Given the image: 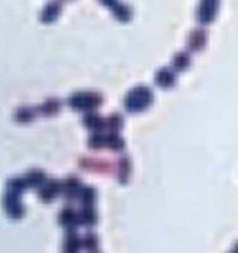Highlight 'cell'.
Here are the masks:
<instances>
[{
  "label": "cell",
  "mask_w": 238,
  "mask_h": 253,
  "mask_svg": "<svg viewBox=\"0 0 238 253\" xmlns=\"http://www.w3.org/2000/svg\"><path fill=\"white\" fill-rule=\"evenodd\" d=\"M103 103L101 93L97 92H76L71 93L67 99V105L80 113H95Z\"/></svg>",
  "instance_id": "obj_1"
},
{
  "label": "cell",
  "mask_w": 238,
  "mask_h": 253,
  "mask_svg": "<svg viewBox=\"0 0 238 253\" xmlns=\"http://www.w3.org/2000/svg\"><path fill=\"white\" fill-rule=\"evenodd\" d=\"M59 2L57 0H54V2H50V4H46L42 10V14H40V19H42V23H52L55 17H57V14H59Z\"/></svg>",
  "instance_id": "obj_16"
},
{
  "label": "cell",
  "mask_w": 238,
  "mask_h": 253,
  "mask_svg": "<svg viewBox=\"0 0 238 253\" xmlns=\"http://www.w3.org/2000/svg\"><path fill=\"white\" fill-rule=\"evenodd\" d=\"M57 223H59V227H63L65 230H73V229H76V227H80L78 209H74V207H71V206H65L61 211H59V215H57Z\"/></svg>",
  "instance_id": "obj_6"
},
{
  "label": "cell",
  "mask_w": 238,
  "mask_h": 253,
  "mask_svg": "<svg viewBox=\"0 0 238 253\" xmlns=\"http://www.w3.org/2000/svg\"><path fill=\"white\" fill-rule=\"evenodd\" d=\"M78 221H80V227L92 229L97 223L95 206H80V209H78Z\"/></svg>",
  "instance_id": "obj_9"
},
{
  "label": "cell",
  "mask_w": 238,
  "mask_h": 253,
  "mask_svg": "<svg viewBox=\"0 0 238 253\" xmlns=\"http://www.w3.org/2000/svg\"><path fill=\"white\" fill-rule=\"evenodd\" d=\"M2 207H4V213H6L12 221H19L23 215H25V207H23L21 204V196H19V194L6 192L4 198H2Z\"/></svg>",
  "instance_id": "obj_3"
},
{
  "label": "cell",
  "mask_w": 238,
  "mask_h": 253,
  "mask_svg": "<svg viewBox=\"0 0 238 253\" xmlns=\"http://www.w3.org/2000/svg\"><path fill=\"white\" fill-rule=\"evenodd\" d=\"M216 8H217V0H202V6L198 10V17L202 23H208L214 14H216Z\"/></svg>",
  "instance_id": "obj_13"
},
{
  "label": "cell",
  "mask_w": 238,
  "mask_h": 253,
  "mask_svg": "<svg viewBox=\"0 0 238 253\" xmlns=\"http://www.w3.org/2000/svg\"><path fill=\"white\" fill-rule=\"evenodd\" d=\"M82 250H84L86 253L99 252V238H97V234H95V232L88 230L86 234L82 236Z\"/></svg>",
  "instance_id": "obj_15"
},
{
  "label": "cell",
  "mask_w": 238,
  "mask_h": 253,
  "mask_svg": "<svg viewBox=\"0 0 238 253\" xmlns=\"http://www.w3.org/2000/svg\"><path fill=\"white\" fill-rule=\"evenodd\" d=\"M202 42H204V34H202V33H195V34L191 36V40H189L191 48H196V50L202 46Z\"/></svg>",
  "instance_id": "obj_25"
},
{
  "label": "cell",
  "mask_w": 238,
  "mask_h": 253,
  "mask_svg": "<svg viewBox=\"0 0 238 253\" xmlns=\"http://www.w3.org/2000/svg\"><path fill=\"white\" fill-rule=\"evenodd\" d=\"M95 253H101V252H95Z\"/></svg>",
  "instance_id": "obj_26"
},
{
  "label": "cell",
  "mask_w": 238,
  "mask_h": 253,
  "mask_svg": "<svg viewBox=\"0 0 238 253\" xmlns=\"http://www.w3.org/2000/svg\"><path fill=\"white\" fill-rule=\"evenodd\" d=\"M105 128H107L109 132H118L120 128H122V116L120 115H110L105 118Z\"/></svg>",
  "instance_id": "obj_23"
},
{
  "label": "cell",
  "mask_w": 238,
  "mask_h": 253,
  "mask_svg": "<svg viewBox=\"0 0 238 253\" xmlns=\"http://www.w3.org/2000/svg\"><path fill=\"white\" fill-rule=\"evenodd\" d=\"M105 147H107L109 151H114V152L122 151L124 141L118 135V132H107V134H105Z\"/></svg>",
  "instance_id": "obj_20"
},
{
  "label": "cell",
  "mask_w": 238,
  "mask_h": 253,
  "mask_svg": "<svg viewBox=\"0 0 238 253\" xmlns=\"http://www.w3.org/2000/svg\"><path fill=\"white\" fill-rule=\"evenodd\" d=\"M37 192H38V198L42 202L50 204L52 200H55L57 194H61V181H57V179H46V183L42 186H38Z\"/></svg>",
  "instance_id": "obj_5"
},
{
  "label": "cell",
  "mask_w": 238,
  "mask_h": 253,
  "mask_svg": "<svg viewBox=\"0 0 238 253\" xmlns=\"http://www.w3.org/2000/svg\"><path fill=\"white\" fill-rule=\"evenodd\" d=\"M154 82L160 86V88H172L175 78H173V72L170 69H160L154 76Z\"/></svg>",
  "instance_id": "obj_19"
},
{
  "label": "cell",
  "mask_w": 238,
  "mask_h": 253,
  "mask_svg": "<svg viewBox=\"0 0 238 253\" xmlns=\"http://www.w3.org/2000/svg\"><path fill=\"white\" fill-rule=\"evenodd\" d=\"M82 250V238L78 236L76 229L65 230L63 242H61V253H80Z\"/></svg>",
  "instance_id": "obj_7"
},
{
  "label": "cell",
  "mask_w": 238,
  "mask_h": 253,
  "mask_svg": "<svg viewBox=\"0 0 238 253\" xmlns=\"http://www.w3.org/2000/svg\"><path fill=\"white\" fill-rule=\"evenodd\" d=\"M80 190H82V183H80V179L76 175H69L61 181V194H63V198L67 202L78 200Z\"/></svg>",
  "instance_id": "obj_4"
},
{
  "label": "cell",
  "mask_w": 238,
  "mask_h": 253,
  "mask_svg": "<svg viewBox=\"0 0 238 253\" xmlns=\"http://www.w3.org/2000/svg\"><path fill=\"white\" fill-rule=\"evenodd\" d=\"M78 166L82 169L88 171H93V173H109L110 171V166L101 158H88V156H80L78 158Z\"/></svg>",
  "instance_id": "obj_8"
},
{
  "label": "cell",
  "mask_w": 238,
  "mask_h": 253,
  "mask_svg": "<svg viewBox=\"0 0 238 253\" xmlns=\"http://www.w3.org/2000/svg\"><path fill=\"white\" fill-rule=\"evenodd\" d=\"M152 101V92L145 86L133 88L126 97H124V109L128 113H141L145 111Z\"/></svg>",
  "instance_id": "obj_2"
},
{
  "label": "cell",
  "mask_w": 238,
  "mask_h": 253,
  "mask_svg": "<svg viewBox=\"0 0 238 253\" xmlns=\"http://www.w3.org/2000/svg\"><path fill=\"white\" fill-rule=\"evenodd\" d=\"M59 109H61V101L57 97H48L42 105L37 109V113L42 116H54L59 113Z\"/></svg>",
  "instance_id": "obj_12"
},
{
  "label": "cell",
  "mask_w": 238,
  "mask_h": 253,
  "mask_svg": "<svg viewBox=\"0 0 238 253\" xmlns=\"http://www.w3.org/2000/svg\"><path fill=\"white\" fill-rule=\"evenodd\" d=\"M27 188H29V186H27L25 177H12V179H8V183H6V192H12V194H19V196H21Z\"/></svg>",
  "instance_id": "obj_18"
},
{
  "label": "cell",
  "mask_w": 238,
  "mask_h": 253,
  "mask_svg": "<svg viewBox=\"0 0 238 253\" xmlns=\"http://www.w3.org/2000/svg\"><path fill=\"white\" fill-rule=\"evenodd\" d=\"M78 202H80V206H95V188L82 185V190L78 194Z\"/></svg>",
  "instance_id": "obj_21"
},
{
  "label": "cell",
  "mask_w": 238,
  "mask_h": 253,
  "mask_svg": "<svg viewBox=\"0 0 238 253\" xmlns=\"http://www.w3.org/2000/svg\"><path fill=\"white\" fill-rule=\"evenodd\" d=\"M128 177H130V158L128 156H120L116 162V179L120 183H128Z\"/></svg>",
  "instance_id": "obj_14"
},
{
  "label": "cell",
  "mask_w": 238,
  "mask_h": 253,
  "mask_svg": "<svg viewBox=\"0 0 238 253\" xmlns=\"http://www.w3.org/2000/svg\"><path fill=\"white\" fill-rule=\"evenodd\" d=\"M88 147L93 149V151L105 149V132H95V134H92L90 139H88Z\"/></svg>",
  "instance_id": "obj_22"
},
{
  "label": "cell",
  "mask_w": 238,
  "mask_h": 253,
  "mask_svg": "<svg viewBox=\"0 0 238 253\" xmlns=\"http://www.w3.org/2000/svg\"><path fill=\"white\" fill-rule=\"evenodd\" d=\"M37 116V109H33V107H18L16 109V113H14V120L16 122H19V124H29L33 118Z\"/></svg>",
  "instance_id": "obj_17"
},
{
  "label": "cell",
  "mask_w": 238,
  "mask_h": 253,
  "mask_svg": "<svg viewBox=\"0 0 238 253\" xmlns=\"http://www.w3.org/2000/svg\"><path fill=\"white\" fill-rule=\"evenodd\" d=\"M82 124L86 126L92 134H95V132H105V120L99 115H95V113H84Z\"/></svg>",
  "instance_id": "obj_10"
},
{
  "label": "cell",
  "mask_w": 238,
  "mask_h": 253,
  "mask_svg": "<svg viewBox=\"0 0 238 253\" xmlns=\"http://www.w3.org/2000/svg\"><path fill=\"white\" fill-rule=\"evenodd\" d=\"M23 177H25V181H27V186H29V188H38V186H42V185L46 183V173H44L42 169H38V168L29 169Z\"/></svg>",
  "instance_id": "obj_11"
},
{
  "label": "cell",
  "mask_w": 238,
  "mask_h": 253,
  "mask_svg": "<svg viewBox=\"0 0 238 253\" xmlns=\"http://www.w3.org/2000/svg\"><path fill=\"white\" fill-rule=\"evenodd\" d=\"M187 63H189V57H187L185 53H179V55H175V59H173V67L177 70H183L187 67Z\"/></svg>",
  "instance_id": "obj_24"
}]
</instances>
